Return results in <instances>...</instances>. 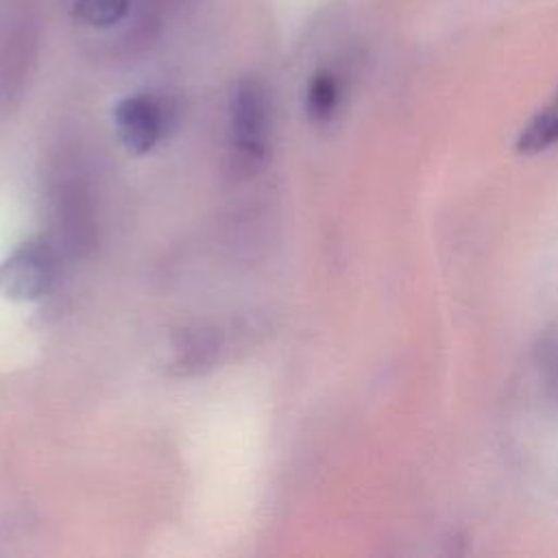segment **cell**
<instances>
[{
  "label": "cell",
  "instance_id": "obj_1",
  "mask_svg": "<svg viewBox=\"0 0 558 558\" xmlns=\"http://www.w3.org/2000/svg\"><path fill=\"white\" fill-rule=\"evenodd\" d=\"M39 0H0V98L20 92L39 46Z\"/></svg>",
  "mask_w": 558,
  "mask_h": 558
},
{
  "label": "cell",
  "instance_id": "obj_2",
  "mask_svg": "<svg viewBox=\"0 0 558 558\" xmlns=\"http://www.w3.org/2000/svg\"><path fill=\"white\" fill-rule=\"evenodd\" d=\"M270 135V98L264 83L244 76L231 94V137L235 159L244 168H257L268 155Z\"/></svg>",
  "mask_w": 558,
  "mask_h": 558
},
{
  "label": "cell",
  "instance_id": "obj_3",
  "mask_svg": "<svg viewBox=\"0 0 558 558\" xmlns=\"http://www.w3.org/2000/svg\"><path fill=\"white\" fill-rule=\"evenodd\" d=\"M54 277V257L46 242L31 240L0 264V292L13 301L44 296Z\"/></svg>",
  "mask_w": 558,
  "mask_h": 558
},
{
  "label": "cell",
  "instance_id": "obj_4",
  "mask_svg": "<svg viewBox=\"0 0 558 558\" xmlns=\"http://www.w3.org/2000/svg\"><path fill=\"white\" fill-rule=\"evenodd\" d=\"M172 116V107L157 94H133L118 102L113 111L116 131L122 144L135 153H148L163 135Z\"/></svg>",
  "mask_w": 558,
  "mask_h": 558
},
{
  "label": "cell",
  "instance_id": "obj_5",
  "mask_svg": "<svg viewBox=\"0 0 558 558\" xmlns=\"http://www.w3.org/2000/svg\"><path fill=\"white\" fill-rule=\"evenodd\" d=\"M59 229L65 235L68 246L74 253H83L92 246V205L85 196V190L78 183H65L59 194Z\"/></svg>",
  "mask_w": 558,
  "mask_h": 558
},
{
  "label": "cell",
  "instance_id": "obj_6",
  "mask_svg": "<svg viewBox=\"0 0 558 558\" xmlns=\"http://www.w3.org/2000/svg\"><path fill=\"white\" fill-rule=\"evenodd\" d=\"M558 142V92L538 109L517 137V150L523 155H536Z\"/></svg>",
  "mask_w": 558,
  "mask_h": 558
},
{
  "label": "cell",
  "instance_id": "obj_7",
  "mask_svg": "<svg viewBox=\"0 0 558 558\" xmlns=\"http://www.w3.org/2000/svg\"><path fill=\"white\" fill-rule=\"evenodd\" d=\"M340 102V83L338 76L320 70L312 76L310 85H307V94H305V109L307 116L314 122H327L333 111L338 109Z\"/></svg>",
  "mask_w": 558,
  "mask_h": 558
},
{
  "label": "cell",
  "instance_id": "obj_8",
  "mask_svg": "<svg viewBox=\"0 0 558 558\" xmlns=\"http://www.w3.org/2000/svg\"><path fill=\"white\" fill-rule=\"evenodd\" d=\"M74 15L92 28H111L124 22L133 9V0H74Z\"/></svg>",
  "mask_w": 558,
  "mask_h": 558
},
{
  "label": "cell",
  "instance_id": "obj_9",
  "mask_svg": "<svg viewBox=\"0 0 558 558\" xmlns=\"http://www.w3.org/2000/svg\"><path fill=\"white\" fill-rule=\"evenodd\" d=\"M218 351V340L214 331H207L203 327L187 331L183 336V342L177 347V366L187 371H198L201 366H207Z\"/></svg>",
  "mask_w": 558,
  "mask_h": 558
},
{
  "label": "cell",
  "instance_id": "obj_10",
  "mask_svg": "<svg viewBox=\"0 0 558 558\" xmlns=\"http://www.w3.org/2000/svg\"><path fill=\"white\" fill-rule=\"evenodd\" d=\"M538 368L549 386V390L558 397V333H547L538 344Z\"/></svg>",
  "mask_w": 558,
  "mask_h": 558
}]
</instances>
